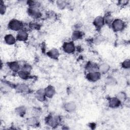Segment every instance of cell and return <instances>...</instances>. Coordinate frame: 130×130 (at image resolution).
<instances>
[{"label": "cell", "instance_id": "cell-1", "mask_svg": "<svg viewBox=\"0 0 130 130\" xmlns=\"http://www.w3.org/2000/svg\"><path fill=\"white\" fill-rule=\"evenodd\" d=\"M110 26L113 31L115 32H121L125 28L126 23L121 18H115L111 23Z\"/></svg>", "mask_w": 130, "mask_h": 130}, {"label": "cell", "instance_id": "cell-2", "mask_svg": "<svg viewBox=\"0 0 130 130\" xmlns=\"http://www.w3.org/2000/svg\"><path fill=\"white\" fill-rule=\"evenodd\" d=\"M8 27L11 30L18 32L24 29V24L20 20L14 18L11 19L9 21Z\"/></svg>", "mask_w": 130, "mask_h": 130}, {"label": "cell", "instance_id": "cell-3", "mask_svg": "<svg viewBox=\"0 0 130 130\" xmlns=\"http://www.w3.org/2000/svg\"><path fill=\"white\" fill-rule=\"evenodd\" d=\"M45 121L48 126L55 128L59 125L60 122V118L57 115H50L46 118Z\"/></svg>", "mask_w": 130, "mask_h": 130}, {"label": "cell", "instance_id": "cell-4", "mask_svg": "<svg viewBox=\"0 0 130 130\" xmlns=\"http://www.w3.org/2000/svg\"><path fill=\"white\" fill-rule=\"evenodd\" d=\"M63 52L68 54H73L76 51V46L73 41L64 42L62 46Z\"/></svg>", "mask_w": 130, "mask_h": 130}, {"label": "cell", "instance_id": "cell-5", "mask_svg": "<svg viewBox=\"0 0 130 130\" xmlns=\"http://www.w3.org/2000/svg\"><path fill=\"white\" fill-rule=\"evenodd\" d=\"M102 76V74L99 71L88 72L85 76L86 79L90 82H95L99 81Z\"/></svg>", "mask_w": 130, "mask_h": 130}, {"label": "cell", "instance_id": "cell-6", "mask_svg": "<svg viewBox=\"0 0 130 130\" xmlns=\"http://www.w3.org/2000/svg\"><path fill=\"white\" fill-rule=\"evenodd\" d=\"M28 15L34 19H39L42 17L40 9L34 7H28L27 10Z\"/></svg>", "mask_w": 130, "mask_h": 130}, {"label": "cell", "instance_id": "cell-7", "mask_svg": "<svg viewBox=\"0 0 130 130\" xmlns=\"http://www.w3.org/2000/svg\"><path fill=\"white\" fill-rule=\"evenodd\" d=\"M93 25L95 28L99 31L105 25V22L103 16H98L95 17L93 20Z\"/></svg>", "mask_w": 130, "mask_h": 130}, {"label": "cell", "instance_id": "cell-8", "mask_svg": "<svg viewBox=\"0 0 130 130\" xmlns=\"http://www.w3.org/2000/svg\"><path fill=\"white\" fill-rule=\"evenodd\" d=\"M16 91L20 93H28L30 91L29 86L25 83H18L15 85Z\"/></svg>", "mask_w": 130, "mask_h": 130}, {"label": "cell", "instance_id": "cell-9", "mask_svg": "<svg viewBox=\"0 0 130 130\" xmlns=\"http://www.w3.org/2000/svg\"><path fill=\"white\" fill-rule=\"evenodd\" d=\"M77 105L73 101H70L66 103L63 106V108L65 111L68 113H72L75 112L77 110Z\"/></svg>", "mask_w": 130, "mask_h": 130}, {"label": "cell", "instance_id": "cell-10", "mask_svg": "<svg viewBox=\"0 0 130 130\" xmlns=\"http://www.w3.org/2000/svg\"><path fill=\"white\" fill-rule=\"evenodd\" d=\"M28 37L29 35L26 29H23L17 32L16 38L17 41L24 42L28 40Z\"/></svg>", "mask_w": 130, "mask_h": 130}, {"label": "cell", "instance_id": "cell-11", "mask_svg": "<svg viewBox=\"0 0 130 130\" xmlns=\"http://www.w3.org/2000/svg\"><path fill=\"white\" fill-rule=\"evenodd\" d=\"M121 103H122L116 98V96L110 98L108 102V106L112 109H115L119 107Z\"/></svg>", "mask_w": 130, "mask_h": 130}, {"label": "cell", "instance_id": "cell-12", "mask_svg": "<svg viewBox=\"0 0 130 130\" xmlns=\"http://www.w3.org/2000/svg\"><path fill=\"white\" fill-rule=\"evenodd\" d=\"M26 123L27 125L31 127H37L40 124V120L38 116H33L28 118L26 119Z\"/></svg>", "mask_w": 130, "mask_h": 130}, {"label": "cell", "instance_id": "cell-13", "mask_svg": "<svg viewBox=\"0 0 130 130\" xmlns=\"http://www.w3.org/2000/svg\"><path fill=\"white\" fill-rule=\"evenodd\" d=\"M7 66L12 72L17 73L21 69L22 65L17 61H12L8 62Z\"/></svg>", "mask_w": 130, "mask_h": 130}, {"label": "cell", "instance_id": "cell-14", "mask_svg": "<svg viewBox=\"0 0 130 130\" xmlns=\"http://www.w3.org/2000/svg\"><path fill=\"white\" fill-rule=\"evenodd\" d=\"M35 96L36 99L41 102H45L47 99L44 88H40L36 90Z\"/></svg>", "mask_w": 130, "mask_h": 130}, {"label": "cell", "instance_id": "cell-15", "mask_svg": "<svg viewBox=\"0 0 130 130\" xmlns=\"http://www.w3.org/2000/svg\"><path fill=\"white\" fill-rule=\"evenodd\" d=\"M46 54L49 58L54 60L58 59L60 55V53L59 50L55 48H53L49 50L47 52Z\"/></svg>", "mask_w": 130, "mask_h": 130}, {"label": "cell", "instance_id": "cell-16", "mask_svg": "<svg viewBox=\"0 0 130 130\" xmlns=\"http://www.w3.org/2000/svg\"><path fill=\"white\" fill-rule=\"evenodd\" d=\"M4 40L5 43L8 45H14L17 41L16 37L11 34L6 35L4 36Z\"/></svg>", "mask_w": 130, "mask_h": 130}, {"label": "cell", "instance_id": "cell-17", "mask_svg": "<svg viewBox=\"0 0 130 130\" xmlns=\"http://www.w3.org/2000/svg\"><path fill=\"white\" fill-rule=\"evenodd\" d=\"M44 89L47 98H52L55 94L56 90L55 87L52 85H48L46 87L44 88Z\"/></svg>", "mask_w": 130, "mask_h": 130}, {"label": "cell", "instance_id": "cell-18", "mask_svg": "<svg viewBox=\"0 0 130 130\" xmlns=\"http://www.w3.org/2000/svg\"><path fill=\"white\" fill-rule=\"evenodd\" d=\"M110 70V65L107 62H102L99 64L98 71L102 75L107 74Z\"/></svg>", "mask_w": 130, "mask_h": 130}, {"label": "cell", "instance_id": "cell-19", "mask_svg": "<svg viewBox=\"0 0 130 130\" xmlns=\"http://www.w3.org/2000/svg\"><path fill=\"white\" fill-rule=\"evenodd\" d=\"M83 36H84V34L82 31L79 29H75L73 31L71 35L72 41L74 42L75 41L80 40L82 39V38L83 37Z\"/></svg>", "mask_w": 130, "mask_h": 130}, {"label": "cell", "instance_id": "cell-20", "mask_svg": "<svg viewBox=\"0 0 130 130\" xmlns=\"http://www.w3.org/2000/svg\"><path fill=\"white\" fill-rule=\"evenodd\" d=\"M98 68L99 64L92 61H88L85 66V69L88 72L98 71Z\"/></svg>", "mask_w": 130, "mask_h": 130}, {"label": "cell", "instance_id": "cell-21", "mask_svg": "<svg viewBox=\"0 0 130 130\" xmlns=\"http://www.w3.org/2000/svg\"><path fill=\"white\" fill-rule=\"evenodd\" d=\"M27 109L24 106H19L15 109V113L19 116L23 117L26 114Z\"/></svg>", "mask_w": 130, "mask_h": 130}, {"label": "cell", "instance_id": "cell-22", "mask_svg": "<svg viewBox=\"0 0 130 130\" xmlns=\"http://www.w3.org/2000/svg\"><path fill=\"white\" fill-rule=\"evenodd\" d=\"M17 76L22 80H26L30 78V73L26 72L22 69H20L17 73Z\"/></svg>", "mask_w": 130, "mask_h": 130}, {"label": "cell", "instance_id": "cell-23", "mask_svg": "<svg viewBox=\"0 0 130 130\" xmlns=\"http://www.w3.org/2000/svg\"><path fill=\"white\" fill-rule=\"evenodd\" d=\"M106 83L110 86H114L117 85L118 81L117 79L112 76H109L107 77L106 80Z\"/></svg>", "mask_w": 130, "mask_h": 130}, {"label": "cell", "instance_id": "cell-24", "mask_svg": "<svg viewBox=\"0 0 130 130\" xmlns=\"http://www.w3.org/2000/svg\"><path fill=\"white\" fill-rule=\"evenodd\" d=\"M103 17L104 19L105 24L109 25L110 26L111 23L112 22V21H113V20L114 19L112 14L108 13V12H106V13L105 14V15L103 16Z\"/></svg>", "mask_w": 130, "mask_h": 130}, {"label": "cell", "instance_id": "cell-25", "mask_svg": "<svg viewBox=\"0 0 130 130\" xmlns=\"http://www.w3.org/2000/svg\"><path fill=\"white\" fill-rule=\"evenodd\" d=\"M116 96L121 103L123 102H125L127 98V94L126 93V92L123 91L118 92L116 95Z\"/></svg>", "mask_w": 130, "mask_h": 130}, {"label": "cell", "instance_id": "cell-26", "mask_svg": "<svg viewBox=\"0 0 130 130\" xmlns=\"http://www.w3.org/2000/svg\"><path fill=\"white\" fill-rule=\"evenodd\" d=\"M56 5L59 9L63 10L68 6V3L65 1L58 0V1H56Z\"/></svg>", "mask_w": 130, "mask_h": 130}, {"label": "cell", "instance_id": "cell-27", "mask_svg": "<svg viewBox=\"0 0 130 130\" xmlns=\"http://www.w3.org/2000/svg\"><path fill=\"white\" fill-rule=\"evenodd\" d=\"M121 66L123 69L128 70L130 69V60L129 58L124 59L121 63Z\"/></svg>", "mask_w": 130, "mask_h": 130}, {"label": "cell", "instance_id": "cell-28", "mask_svg": "<svg viewBox=\"0 0 130 130\" xmlns=\"http://www.w3.org/2000/svg\"><path fill=\"white\" fill-rule=\"evenodd\" d=\"M118 6H117V4H111L109 5V6L107 8V12L108 13L112 14V13H113L116 11V10L117 9Z\"/></svg>", "mask_w": 130, "mask_h": 130}, {"label": "cell", "instance_id": "cell-29", "mask_svg": "<svg viewBox=\"0 0 130 130\" xmlns=\"http://www.w3.org/2000/svg\"><path fill=\"white\" fill-rule=\"evenodd\" d=\"M32 68L31 66L28 63H23V65L21 66V69H22L26 72H27L28 73H30L32 70Z\"/></svg>", "mask_w": 130, "mask_h": 130}, {"label": "cell", "instance_id": "cell-30", "mask_svg": "<svg viewBox=\"0 0 130 130\" xmlns=\"http://www.w3.org/2000/svg\"><path fill=\"white\" fill-rule=\"evenodd\" d=\"M7 6L4 4V3L3 1H1L0 3V13L2 15H3L5 14V13L7 12Z\"/></svg>", "mask_w": 130, "mask_h": 130}, {"label": "cell", "instance_id": "cell-31", "mask_svg": "<svg viewBox=\"0 0 130 130\" xmlns=\"http://www.w3.org/2000/svg\"><path fill=\"white\" fill-rule=\"evenodd\" d=\"M129 1L128 0H120L117 2V5L118 6V7H124L127 6Z\"/></svg>", "mask_w": 130, "mask_h": 130}, {"label": "cell", "instance_id": "cell-32", "mask_svg": "<svg viewBox=\"0 0 130 130\" xmlns=\"http://www.w3.org/2000/svg\"><path fill=\"white\" fill-rule=\"evenodd\" d=\"M40 27V26L37 23L31 22L29 24V27L30 28V29H37L39 28Z\"/></svg>", "mask_w": 130, "mask_h": 130}, {"label": "cell", "instance_id": "cell-33", "mask_svg": "<svg viewBox=\"0 0 130 130\" xmlns=\"http://www.w3.org/2000/svg\"><path fill=\"white\" fill-rule=\"evenodd\" d=\"M103 40H104V38H103V36H97L95 38L94 42L96 44H99V43H101Z\"/></svg>", "mask_w": 130, "mask_h": 130}]
</instances>
